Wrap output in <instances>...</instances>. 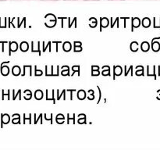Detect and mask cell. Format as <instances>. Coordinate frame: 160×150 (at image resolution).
I'll return each mask as SVG.
<instances>
[{"instance_id": "cell-1", "label": "cell", "mask_w": 160, "mask_h": 150, "mask_svg": "<svg viewBox=\"0 0 160 150\" xmlns=\"http://www.w3.org/2000/svg\"><path fill=\"white\" fill-rule=\"evenodd\" d=\"M1 128H3L4 124H8L10 122V116L8 113H1Z\"/></svg>"}, {"instance_id": "cell-2", "label": "cell", "mask_w": 160, "mask_h": 150, "mask_svg": "<svg viewBox=\"0 0 160 150\" xmlns=\"http://www.w3.org/2000/svg\"><path fill=\"white\" fill-rule=\"evenodd\" d=\"M18 43L17 42H9V56H11V53L15 52L18 49Z\"/></svg>"}, {"instance_id": "cell-3", "label": "cell", "mask_w": 160, "mask_h": 150, "mask_svg": "<svg viewBox=\"0 0 160 150\" xmlns=\"http://www.w3.org/2000/svg\"><path fill=\"white\" fill-rule=\"evenodd\" d=\"M6 63L4 62H2L1 63V67H0V72H1V74L2 76L6 77L9 74V72H10V69L8 67L7 65H5Z\"/></svg>"}, {"instance_id": "cell-4", "label": "cell", "mask_w": 160, "mask_h": 150, "mask_svg": "<svg viewBox=\"0 0 160 150\" xmlns=\"http://www.w3.org/2000/svg\"><path fill=\"white\" fill-rule=\"evenodd\" d=\"M141 23H142V20L139 18H136L134 17L131 20V31H134V28H138L141 26Z\"/></svg>"}, {"instance_id": "cell-5", "label": "cell", "mask_w": 160, "mask_h": 150, "mask_svg": "<svg viewBox=\"0 0 160 150\" xmlns=\"http://www.w3.org/2000/svg\"><path fill=\"white\" fill-rule=\"evenodd\" d=\"M56 23H57V18L56 17V16H54L52 17V19H48V22L45 21V25L48 28H52L56 26Z\"/></svg>"}, {"instance_id": "cell-6", "label": "cell", "mask_w": 160, "mask_h": 150, "mask_svg": "<svg viewBox=\"0 0 160 150\" xmlns=\"http://www.w3.org/2000/svg\"><path fill=\"white\" fill-rule=\"evenodd\" d=\"M113 79L115 80L117 77L120 76L123 73V68L120 66H113Z\"/></svg>"}, {"instance_id": "cell-7", "label": "cell", "mask_w": 160, "mask_h": 150, "mask_svg": "<svg viewBox=\"0 0 160 150\" xmlns=\"http://www.w3.org/2000/svg\"><path fill=\"white\" fill-rule=\"evenodd\" d=\"M109 24V20L106 17H102L100 19V31H102V28H106Z\"/></svg>"}, {"instance_id": "cell-8", "label": "cell", "mask_w": 160, "mask_h": 150, "mask_svg": "<svg viewBox=\"0 0 160 150\" xmlns=\"http://www.w3.org/2000/svg\"><path fill=\"white\" fill-rule=\"evenodd\" d=\"M82 51V42H73V52H81Z\"/></svg>"}, {"instance_id": "cell-9", "label": "cell", "mask_w": 160, "mask_h": 150, "mask_svg": "<svg viewBox=\"0 0 160 150\" xmlns=\"http://www.w3.org/2000/svg\"><path fill=\"white\" fill-rule=\"evenodd\" d=\"M40 44L41 42H38L37 46H36V45H34V42H31V52H38L39 56H41V54H42L40 50Z\"/></svg>"}, {"instance_id": "cell-10", "label": "cell", "mask_w": 160, "mask_h": 150, "mask_svg": "<svg viewBox=\"0 0 160 150\" xmlns=\"http://www.w3.org/2000/svg\"><path fill=\"white\" fill-rule=\"evenodd\" d=\"M100 68L97 65H93L92 66V73L91 75L92 77H98L100 75Z\"/></svg>"}, {"instance_id": "cell-11", "label": "cell", "mask_w": 160, "mask_h": 150, "mask_svg": "<svg viewBox=\"0 0 160 150\" xmlns=\"http://www.w3.org/2000/svg\"><path fill=\"white\" fill-rule=\"evenodd\" d=\"M78 123L79 124H86L87 123V116L84 113H81L78 115Z\"/></svg>"}, {"instance_id": "cell-12", "label": "cell", "mask_w": 160, "mask_h": 150, "mask_svg": "<svg viewBox=\"0 0 160 150\" xmlns=\"http://www.w3.org/2000/svg\"><path fill=\"white\" fill-rule=\"evenodd\" d=\"M102 76L106 77V76H111V73H110V67L109 66H103L102 67Z\"/></svg>"}, {"instance_id": "cell-13", "label": "cell", "mask_w": 160, "mask_h": 150, "mask_svg": "<svg viewBox=\"0 0 160 150\" xmlns=\"http://www.w3.org/2000/svg\"><path fill=\"white\" fill-rule=\"evenodd\" d=\"M61 74L62 76L66 77V76H70V67L68 66L65 65V66H62L61 67Z\"/></svg>"}, {"instance_id": "cell-14", "label": "cell", "mask_w": 160, "mask_h": 150, "mask_svg": "<svg viewBox=\"0 0 160 150\" xmlns=\"http://www.w3.org/2000/svg\"><path fill=\"white\" fill-rule=\"evenodd\" d=\"M19 48H20V51L23 52H26L29 49V44L27 42H22L19 45Z\"/></svg>"}, {"instance_id": "cell-15", "label": "cell", "mask_w": 160, "mask_h": 150, "mask_svg": "<svg viewBox=\"0 0 160 150\" xmlns=\"http://www.w3.org/2000/svg\"><path fill=\"white\" fill-rule=\"evenodd\" d=\"M12 73L15 77L20 76L21 74V69H20V67L17 65L13 66L12 68Z\"/></svg>"}, {"instance_id": "cell-16", "label": "cell", "mask_w": 160, "mask_h": 150, "mask_svg": "<svg viewBox=\"0 0 160 150\" xmlns=\"http://www.w3.org/2000/svg\"><path fill=\"white\" fill-rule=\"evenodd\" d=\"M77 95H78V98L79 100H84L87 98V93L84 89H81V90L78 91Z\"/></svg>"}, {"instance_id": "cell-17", "label": "cell", "mask_w": 160, "mask_h": 150, "mask_svg": "<svg viewBox=\"0 0 160 150\" xmlns=\"http://www.w3.org/2000/svg\"><path fill=\"white\" fill-rule=\"evenodd\" d=\"M62 50L66 52H69L72 49V45L70 42H65L62 44Z\"/></svg>"}, {"instance_id": "cell-18", "label": "cell", "mask_w": 160, "mask_h": 150, "mask_svg": "<svg viewBox=\"0 0 160 150\" xmlns=\"http://www.w3.org/2000/svg\"><path fill=\"white\" fill-rule=\"evenodd\" d=\"M141 49L144 52H147L150 49V44L148 42H142L141 44Z\"/></svg>"}, {"instance_id": "cell-19", "label": "cell", "mask_w": 160, "mask_h": 150, "mask_svg": "<svg viewBox=\"0 0 160 150\" xmlns=\"http://www.w3.org/2000/svg\"><path fill=\"white\" fill-rule=\"evenodd\" d=\"M34 98H35L36 100H42L44 96V93L41 89H38L34 92Z\"/></svg>"}, {"instance_id": "cell-20", "label": "cell", "mask_w": 160, "mask_h": 150, "mask_svg": "<svg viewBox=\"0 0 160 150\" xmlns=\"http://www.w3.org/2000/svg\"><path fill=\"white\" fill-rule=\"evenodd\" d=\"M12 123L13 124H20L21 122H20V114L15 113L12 116Z\"/></svg>"}, {"instance_id": "cell-21", "label": "cell", "mask_w": 160, "mask_h": 150, "mask_svg": "<svg viewBox=\"0 0 160 150\" xmlns=\"http://www.w3.org/2000/svg\"><path fill=\"white\" fill-rule=\"evenodd\" d=\"M56 123H59V124H62V123L65 122V117H64L63 114L62 113L57 114L56 117Z\"/></svg>"}, {"instance_id": "cell-22", "label": "cell", "mask_w": 160, "mask_h": 150, "mask_svg": "<svg viewBox=\"0 0 160 150\" xmlns=\"http://www.w3.org/2000/svg\"><path fill=\"white\" fill-rule=\"evenodd\" d=\"M142 24L143 28H149L150 25H151V20H150L148 17H145V18H143V20H142Z\"/></svg>"}, {"instance_id": "cell-23", "label": "cell", "mask_w": 160, "mask_h": 150, "mask_svg": "<svg viewBox=\"0 0 160 150\" xmlns=\"http://www.w3.org/2000/svg\"><path fill=\"white\" fill-rule=\"evenodd\" d=\"M156 38H154L152 42V48L154 52H159L160 49V44L158 42H155Z\"/></svg>"}, {"instance_id": "cell-24", "label": "cell", "mask_w": 160, "mask_h": 150, "mask_svg": "<svg viewBox=\"0 0 160 150\" xmlns=\"http://www.w3.org/2000/svg\"><path fill=\"white\" fill-rule=\"evenodd\" d=\"M135 74L138 77L144 76V67L143 66L139 65V66H137V67H136Z\"/></svg>"}, {"instance_id": "cell-25", "label": "cell", "mask_w": 160, "mask_h": 150, "mask_svg": "<svg viewBox=\"0 0 160 150\" xmlns=\"http://www.w3.org/2000/svg\"><path fill=\"white\" fill-rule=\"evenodd\" d=\"M138 42H132L130 45V49L133 52H136L138 51Z\"/></svg>"}, {"instance_id": "cell-26", "label": "cell", "mask_w": 160, "mask_h": 150, "mask_svg": "<svg viewBox=\"0 0 160 150\" xmlns=\"http://www.w3.org/2000/svg\"><path fill=\"white\" fill-rule=\"evenodd\" d=\"M72 70H73V73H72L70 76H73L74 73L76 72H78V76L80 77L81 76V67L79 65H76V66H73L72 67Z\"/></svg>"}, {"instance_id": "cell-27", "label": "cell", "mask_w": 160, "mask_h": 150, "mask_svg": "<svg viewBox=\"0 0 160 150\" xmlns=\"http://www.w3.org/2000/svg\"><path fill=\"white\" fill-rule=\"evenodd\" d=\"M23 94H24V95H23L24 99L30 100L32 98V92H31V91L29 90V89H26V90L23 92Z\"/></svg>"}, {"instance_id": "cell-28", "label": "cell", "mask_w": 160, "mask_h": 150, "mask_svg": "<svg viewBox=\"0 0 160 150\" xmlns=\"http://www.w3.org/2000/svg\"><path fill=\"white\" fill-rule=\"evenodd\" d=\"M67 123L70 124V123H75V114H72V117H70V113H67Z\"/></svg>"}, {"instance_id": "cell-29", "label": "cell", "mask_w": 160, "mask_h": 150, "mask_svg": "<svg viewBox=\"0 0 160 150\" xmlns=\"http://www.w3.org/2000/svg\"><path fill=\"white\" fill-rule=\"evenodd\" d=\"M89 21L92 22V23H90V24H89L90 28H96L97 25H98V20H97L96 18H95V17H94V18H92H92L89 19Z\"/></svg>"}, {"instance_id": "cell-30", "label": "cell", "mask_w": 160, "mask_h": 150, "mask_svg": "<svg viewBox=\"0 0 160 150\" xmlns=\"http://www.w3.org/2000/svg\"><path fill=\"white\" fill-rule=\"evenodd\" d=\"M17 96H19L20 98V100H21V90L19 89L18 92H17V94H15V90H12V100H16L17 99Z\"/></svg>"}, {"instance_id": "cell-31", "label": "cell", "mask_w": 160, "mask_h": 150, "mask_svg": "<svg viewBox=\"0 0 160 150\" xmlns=\"http://www.w3.org/2000/svg\"><path fill=\"white\" fill-rule=\"evenodd\" d=\"M66 91L65 89H63V90L62 91V93H60V92H59V90H57V100H60L61 97H62V95L63 96V100H66Z\"/></svg>"}, {"instance_id": "cell-32", "label": "cell", "mask_w": 160, "mask_h": 150, "mask_svg": "<svg viewBox=\"0 0 160 150\" xmlns=\"http://www.w3.org/2000/svg\"><path fill=\"white\" fill-rule=\"evenodd\" d=\"M88 94L89 95L87 96V98L88 100H94L95 98V92H94L92 89H90V90H88Z\"/></svg>"}, {"instance_id": "cell-33", "label": "cell", "mask_w": 160, "mask_h": 150, "mask_svg": "<svg viewBox=\"0 0 160 150\" xmlns=\"http://www.w3.org/2000/svg\"><path fill=\"white\" fill-rule=\"evenodd\" d=\"M31 123V113H29L28 117H27V114H23V123Z\"/></svg>"}, {"instance_id": "cell-34", "label": "cell", "mask_w": 160, "mask_h": 150, "mask_svg": "<svg viewBox=\"0 0 160 150\" xmlns=\"http://www.w3.org/2000/svg\"><path fill=\"white\" fill-rule=\"evenodd\" d=\"M124 71H125V73H124V75L125 76H128V73H130V72H131V75H132L133 76V71H132V69H133V66H131V67H130V68L128 69V70H127V66H124Z\"/></svg>"}, {"instance_id": "cell-35", "label": "cell", "mask_w": 160, "mask_h": 150, "mask_svg": "<svg viewBox=\"0 0 160 150\" xmlns=\"http://www.w3.org/2000/svg\"><path fill=\"white\" fill-rule=\"evenodd\" d=\"M34 68H35V70H34V76L40 77L43 74V71H42V70H37V66H35V67H34Z\"/></svg>"}, {"instance_id": "cell-36", "label": "cell", "mask_w": 160, "mask_h": 150, "mask_svg": "<svg viewBox=\"0 0 160 150\" xmlns=\"http://www.w3.org/2000/svg\"><path fill=\"white\" fill-rule=\"evenodd\" d=\"M5 91L3 90H2V100H4L5 99V96H7L8 97V100H9V92H10V91L9 90H8V92H7V94H5Z\"/></svg>"}, {"instance_id": "cell-37", "label": "cell", "mask_w": 160, "mask_h": 150, "mask_svg": "<svg viewBox=\"0 0 160 150\" xmlns=\"http://www.w3.org/2000/svg\"><path fill=\"white\" fill-rule=\"evenodd\" d=\"M67 92H70V100L73 99V92H76V89L73 88V89H67Z\"/></svg>"}, {"instance_id": "cell-38", "label": "cell", "mask_w": 160, "mask_h": 150, "mask_svg": "<svg viewBox=\"0 0 160 150\" xmlns=\"http://www.w3.org/2000/svg\"><path fill=\"white\" fill-rule=\"evenodd\" d=\"M41 118H42V113H41L38 118L36 117V115H34V124H36V123H38V121L39 119H41Z\"/></svg>"}, {"instance_id": "cell-39", "label": "cell", "mask_w": 160, "mask_h": 150, "mask_svg": "<svg viewBox=\"0 0 160 150\" xmlns=\"http://www.w3.org/2000/svg\"><path fill=\"white\" fill-rule=\"evenodd\" d=\"M51 43H52L51 42H48V45H47L45 47H44V48H43V52H46L47 48H48V47H50V45H51Z\"/></svg>"}, {"instance_id": "cell-40", "label": "cell", "mask_w": 160, "mask_h": 150, "mask_svg": "<svg viewBox=\"0 0 160 150\" xmlns=\"http://www.w3.org/2000/svg\"><path fill=\"white\" fill-rule=\"evenodd\" d=\"M25 21H26V19L23 18V20H22V21L20 22V23H18V24H17V27H18V28H20V27H21V25H22V23H25Z\"/></svg>"}, {"instance_id": "cell-41", "label": "cell", "mask_w": 160, "mask_h": 150, "mask_svg": "<svg viewBox=\"0 0 160 150\" xmlns=\"http://www.w3.org/2000/svg\"><path fill=\"white\" fill-rule=\"evenodd\" d=\"M97 88H98V92H99V98H98V103H99V102H100V100H101V89H100V88H99V86H97Z\"/></svg>"}, {"instance_id": "cell-42", "label": "cell", "mask_w": 160, "mask_h": 150, "mask_svg": "<svg viewBox=\"0 0 160 150\" xmlns=\"http://www.w3.org/2000/svg\"><path fill=\"white\" fill-rule=\"evenodd\" d=\"M119 21V19L118 18H117V19H116V20H115V22H114V23H111V28H113V27H114V25H115V23H117V22H118Z\"/></svg>"}, {"instance_id": "cell-43", "label": "cell", "mask_w": 160, "mask_h": 150, "mask_svg": "<svg viewBox=\"0 0 160 150\" xmlns=\"http://www.w3.org/2000/svg\"><path fill=\"white\" fill-rule=\"evenodd\" d=\"M53 43H56V44H62V42H54ZM56 52H58V45H56Z\"/></svg>"}, {"instance_id": "cell-44", "label": "cell", "mask_w": 160, "mask_h": 150, "mask_svg": "<svg viewBox=\"0 0 160 150\" xmlns=\"http://www.w3.org/2000/svg\"><path fill=\"white\" fill-rule=\"evenodd\" d=\"M84 1H98V0H84Z\"/></svg>"}, {"instance_id": "cell-45", "label": "cell", "mask_w": 160, "mask_h": 150, "mask_svg": "<svg viewBox=\"0 0 160 150\" xmlns=\"http://www.w3.org/2000/svg\"><path fill=\"white\" fill-rule=\"evenodd\" d=\"M42 1H47V0H42ZM49 1H57V0H49Z\"/></svg>"}, {"instance_id": "cell-46", "label": "cell", "mask_w": 160, "mask_h": 150, "mask_svg": "<svg viewBox=\"0 0 160 150\" xmlns=\"http://www.w3.org/2000/svg\"><path fill=\"white\" fill-rule=\"evenodd\" d=\"M109 1H114V0H109ZM118 1H123V0H118Z\"/></svg>"}, {"instance_id": "cell-47", "label": "cell", "mask_w": 160, "mask_h": 150, "mask_svg": "<svg viewBox=\"0 0 160 150\" xmlns=\"http://www.w3.org/2000/svg\"><path fill=\"white\" fill-rule=\"evenodd\" d=\"M65 1H67V0H65ZM68 1H70V0H68ZM73 1H74V0H73ZM75 1H77V0H75Z\"/></svg>"}, {"instance_id": "cell-48", "label": "cell", "mask_w": 160, "mask_h": 150, "mask_svg": "<svg viewBox=\"0 0 160 150\" xmlns=\"http://www.w3.org/2000/svg\"><path fill=\"white\" fill-rule=\"evenodd\" d=\"M0 1H6V0H0Z\"/></svg>"}]
</instances>
